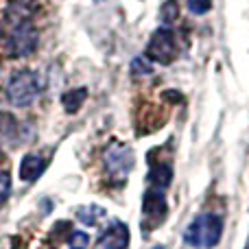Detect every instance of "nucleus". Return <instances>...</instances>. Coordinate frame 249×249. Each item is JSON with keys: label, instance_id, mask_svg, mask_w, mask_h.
I'll use <instances>...</instances> for the list:
<instances>
[{"label": "nucleus", "instance_id": "nucleus-10", "mask_svg": "<svg viewBox=\"0 0 249 249\" xmlns=\"http://www.w3.org/2000/svg\"><path fill=\"white\" fill-rule=\"evenodd\" d=\"M88 96V90L86 88H77V90H70L66 92L64 96H61V105H64V109L68 114H77L79 109H81L83 101H86Z\"/></svg>", "mask_w": 249, "mask_h": 249}, {"label": "nucleus", "instance_id": "nucleus-20", "mask_svg": "<svg viewBox=\"0 0 249 249\" xmlns=\"http://www.w3.org/2000/svg\"><path fill=\"white\" fill-rule=\"evenodd\" d=\"M245 249H249V238H247V245H245Z\"/></svg>", "mask_w": 249, "mask_h": 249}, {"label": "nucleus", "instance_id": "nucleus-6", "mask_svg": "<svg viewBox=\"0 0 249 249\" xmlns=\"http://www.w3.org/2000/svg\"><path fill=\"white\" fill-rule=\"evenodd\" d=\"M142 210H144V219L149 221L151 228H158L168 214V208H166V197H164L162 190H155L149 188L144 195V201H142Z\"/></svg>", "mask_w": 249, "mask_h": 249}, {"label": "nucleus", "instance_id": "nucleus-9", "mask_svg": "<svg viewBox=\"0 0 249 249\" xmlns=\"http://www.w3.org/2000/svg\"><path fill=\"white\" fill-rule=\"evenodd\" d=\"M149 184L151 188L155 190H162L166 193V188L171 186V179H173V168L168 162H153L151 160V171H149Z\"/></svg>", "mask_w": 249, "mask_h": 249}, {"label": "nucleus", "instance_id": "nucleus-7", "mask_svg": "<svg viewBox=\"0 0 249 249\" xmlns=\"http://www.w3.org/2000/svg\"><path fill=\"white\" fill-rule=\"evenodd\" d=\"M96 249H129V228L123 221H112L99 236Z\"/></svg>", "mask_w": 249, "mask_h": 249}, {"label": "nucleus", "instance_id": "nucleus-2", "mask_svg": "<svg viewBox=\"0 0 249 249\" xmlns=\"http://www.w3.org/2000/svg\"><path fill=\"white\" fill-rule=\"evenodd\" d=\"M39 90H42V81H39V74L35 70H18L11 74L7 83V99L11 101V105L16 107H26L37 99Z\"/></svg>", "mask_w": 249, "mask_h": 249}, {"label": "nucleus", "instance_id": "nucleus-12", "mask_svg": "<svg viewBox=\"0 0 249 249\" xmlns=\"http://www.w3.org/2000/svg\"><path fill=\"white\" fill-rule=\"evenodd\" d=\"M68 243H70V249H88L90 247V236L86 232H72Z\"/></svg>", "mask_w": 249, "mask_h": 249}, {"label": "nucleus", "instance_id": "nucleus-3", "mask_svg": "<svg viewBox=\"0 0 249 249\" xmlns=\"http://www.w3.org/2000/svg\"><path fill=\"white\" fill-rule=\"evenodd\" d=\"M103 162H105V171L112 177L114 181L123 184L129 177L133 164H136V158H133V151L129 149L123 142H112V144L105 149L103 153Z\"/></svg>", "mask_w": 249, "mask_h": 249}, {"label": "nucleus", "instance_id": "nucleus-18", "mask_svg": "<svg viewBox=\"0 0 249 249\" xmlns=\"http://www.w3.org/2000/svg\"><path fill=\"white\" fill-rule=\"evenodd\" d=\"M153 249H166V247H162V245H155Z\"/></svg>", "mask_w": 249, "mask_h": 249}, {"label": "nucleus", "instance_id": "nucleus-15", "mask_svg": "<svg viewBox=\"0 0 249 249\" xmlns=\"http://www.w3.org/2000/svg\"><path fill=\"white\" fill-rule=\"evenodd\" d=\"M212 7V0H188V9L193 13H197V16H201V13H208Z\"/></svg>", "mask_w": 249, "mask_h": 249}, {"label": "nucleus", "instance_id": "nucleus-4", "mask_svg": "<svg viewBox=\"0 0 249 249\" xmlns=\"http://www.w3.org/2000/svg\"><path fill=\"white\" fill-rule=\"evenodd\" d=\"M37 29L29 20L16 22L7 37V53L11 57H29L37 48Z\"/></svg>", "mask_w": 249, "mask_h": 249}, {"label": "nucleus", "instance_id": "nucleus-11", "mask_svg": "<svg viewBox=\"0 0 249 249\" xmlns=\"http://www.w3.org/2000/svg\"><path fill=\"white\" fill-rule=\"evenodd\" d=\"M103 216H105V210L101 206H83L77 210V219L83 225H96L99 219H103Z\"/></svg>", "mask_w": 249, "mask_h": 249}, {"label": "nucleus", "instance_id": "nucleus-13", "mask_svg": "<svg viewBox=\"0 0 249 249\" xmlns=\"http://www.w3.org/2000/svg\"><path fill=\"white\" fill-rule=\"evenodd\" d=\"M11 193V175L9 171H0V203H4Z\"/></svg>", "mask_w": 249, "mask_h": 249}, {"label": "nucleus", "instance_id": "nucleus-1", "mask_svg": "<svg viewBox=\"0 0 249 249\" xmlns=\"http://www.w3.org/2000/svg\"><path fill=\"white\" fill-rule=\"evenodd\" d=\"M221 234H223V221H221V216L203 212V214L195 216L193 223L186 228L184 241L197 249H212L219 245Z\"/></svg>", "mask_w": 249, "mask_h": 249}, {"label": "nucleus", "instance_id": "nucleus-16", "mask_svg": "<svg viewBox=\"0 0 249 249\" xmlns=\"http://www.w3.org/2000/svg\"><path fill=\"white\" fill-rule=\"evenodd\" d=\"M177 18V0H171V2L164 4L162 9V20L164 22H173Z\"/></svg>", "mask_w": 249, "mask_h": 249}, {"label": "nucleus", "instance_id": "nucleus-5", "mask_svg": "<svg viewBox=\"0 0 249 249\" xmlns=\"http://www.w3.org/2000/svg\"><path fill=\"white\" fill-rule=\"evenodd\" d=\"M146 57L160 64H171L177 57V44H175V35L168 29H158L151 35V42L146 46Z\"/></svg>", "mask_w": 249, "mask_h": 249}, {"label": "nucleus", "instance_id": "nucleus-14", "mask_svg": "<svg viewBox=\"0 0 249 249\" xmlns=\"http://www.w3.org/2000/svg\"><path fill=\"white\" fill-rule=\"evenodd\" d=\"M131 72L136 74V77H138V74H151V72H153V66L146 64L142 57H136V59L131 61Z\"/></svg>", "mask_w": 249, "mask_h": 249}, {"label": "nucleus", "instance_id": "nucleus-8", "mask_svg": "<svg viewBox=\"0 0 249 249\" xmlns=\"http://www.w3.org/2000/svg\"><path fill=\"white\" fill-rule=\"evenodd\" d=\"M46 171V160L39 153H26L20 162V177L26 184H33L39 179V175Z\"/></svg>", "mask_w": 249, "mask_h": 249}, {"label": "nucleus", "instance_id": "nucleus-17", "mask_svg": "<svg viewBox=\"0 0 249 249\" xmlns=\"http://www.w3.org/2000/svg\"><path fill=\"white\" fill-rule=\"evenodd\" d=\"M164 99L173 101V103H179L181 96H179V92H164Z\"/></svg>", "mask_w": 249, "mask_h": 249}, {"label": "nucleus", "instance_id": "nucleus-19", "mask_svg": "<svg viewBox=\"0 0 249 249\" xmlns=\"http://www.w3.org/2000/svg\"><path fill=\"white\" fill-rule=\"evenodd\" d=\"M0 160H2V146H0Z\"/></svg>", "mask_w": 249, "mask_h": 249}]
</instances>
